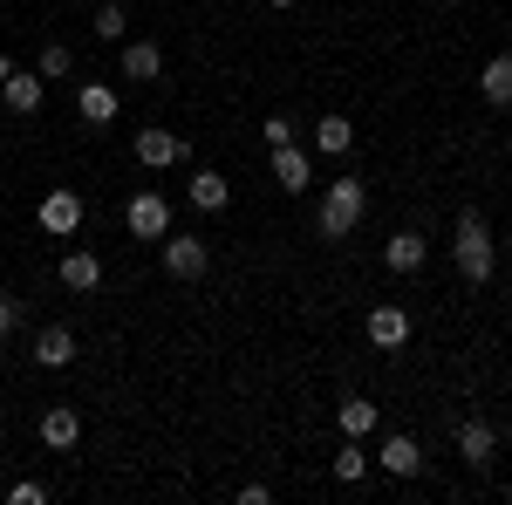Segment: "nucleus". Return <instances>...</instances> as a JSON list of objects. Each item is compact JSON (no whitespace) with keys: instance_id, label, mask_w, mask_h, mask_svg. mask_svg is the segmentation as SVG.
I'll use <instances>...</instances> for the list:
<instances>
[{"instance_id":"20e7f679","label":"nucleus","mask_w":512,"mask_h":505,"mask_svg":"<svg viewBox=\"0 0 512 505\" xmlns=\"http://www.w3.org/2000/svg\"><path fill=\"white\" fill-rule=\"evenodd\" d=\"M35 219H41V233H48V239H76L82 233V192L55 185V192L35 205Z\"/></svg>"},{"instance_id":"5701e85b","label":"nucleus","mask_w":512,"mask_h":505,"mask_svg":"<svg viewBox=\"0 0 512 505\" xmlns=\"http://www.w3.org/2000/svg\"><path fill=\"white\" fill-rule=\"evenodd\" d=\"M69 69H76V48H69V41H41L35 76H41V82H55V76H69Z\"/></svg>"},{"instance_id":"c756f323","label":"nucleus","mask_w":512,"mask_h":505,"mask_svg":"<svg viewBox=\"0 0 512 505\" xmlns=\"http://www.w3.org/2000/svg\"><path fill=\"white\" fill-rule=\"evenodd\" d=\"M506 444H512V424H506Z\"/></svg>"},{"instance_id":"f3484780","label":"nucleus","mask_w":512,"mask_h":505,"mask_svg":"<svg viewBox=\"0 0 512 505\" xmlns=\"http://www.w3.org/2000/svg\"><path fill=\"white\" fill-rule=\"evenodd\" d=\"M185 198H192V212H226V205H233V185H226L219 171H192Z\"/></svg>"},{"instance_id":"9d476101","label":"nucleus","mask_w":512,"mask_h":505,"mask_svg":"<svg viewBox=\"0 0 512 505\" xmlns=\"http://www.w3.org/2000/svg\"><path fill=\"white\" fill-rule=\"evenodd\" d=\"M55 280H62L69 294H96V287H103V260H96L89 246H69V253L55 260Z\"/></svg>"},{"instance_id":"cd10ccee","label":"nucleus","mask_w":512,"mask_h":505,"mask_svg":"<svg viewBox=\"0 0 512 505\" xmlns=\"http://www.w3.org/2000/svg\"><path fill=\"white\" fill-rule=\"evenodd\" d=\"M267 7H280V14H287V7H301V0H267Z\"/></svg>"},{"instance_id":"a211bd4d","label":"nucleus","mask_w":512,"mask_h":505,"mask_svg":"<svg viewBox=\"0 0 512 505\" xmlns=\"http://www.w3.org/2000/svg\"><path fill=\"white\" fill-rule=\"evenodd\" d=\"M383 471H390V478H417V471H424V451H417V437L390 430V437H383Z\"/></svg>"},{"instance_id":"b1692460","label":"nucleus","mask_w":512,"mask_h":505,"mask_svg":"<svg viewBox=\"0 0 512 505\" xmlns=\"http://www.w3.org/2000/svg\"><path fill=\"white\" fill-rule=\"evenodd\" d=\"M89 28H96V41H130V14H123L117 0H103V7H96V21H89Z\"/></svg>"},{"instance_id":"2eb2a0df","label":"nucleus","mask_w":512,"mask_h":505,"mask_svg":"<svg viewBox=\"0 0 512 505\" xmlns=\"http://www.w3.org/2000/svg\"><path fill=\"white\" fill-rule=\"evenodd\" d=\"M117 110H123V96L110 89V82H82L76 89V117L82 123H117Z\"/></svg>"},{"instance_id":"ddd939ff","label":"nucleus","mask_w":512,"mask_h":505,"mask_svg":"<svg viewBox=\"0 0 512 505\" xmlns=\"http://www.w3.org/2000/svg\"><path fill=\"white\" fill-rule=\"evenodd\" d=\"M424 260H431V239H424V233H410V226H403V233L383 239V267H390V273H417Z\"/></svg>"},{"instance_id":"6e6552de","label":"nucleus","mask_w":512,"mask_h":505,"mask_svg":"<svg viewBox=\"0 0 512 505\" xmlns=\"http://www.w3.org/2000/svg\"><path fill=\"white\" fill-rule=\"evenodd\" d=\"M274 157V185L287 198H301L308 185H315V151H301V144H280V151H267Z\"/></svg>"},{"instance_id":"f8f14e48","label":"nucleus","mask_w":512,"mask_h":505,"mask_svg":"<svg viewBox=\"0 0 512 505\" xmlns=\"http://www.w3.org/2000/svg\"><path fill=\"white\" fill-rule=\"evenodd\" d=\"M369 342H376L383 355L410 349V314H403V308H390V301H383V308H369Z\"/></svg>"},{"instance_id":"c85d7f7f","label":"nucleus","mask_w":512,"mask_h":505,"mask_svg":"<svg viewBox=\"0 0 512 505\" xmlns=\"http://www.w3.org/2000/svg\"><path fill=\"white\" fill-rule=\"evenodd\" d=\"M7 69H14V62H7V55H0V82H7Z\"/></svg>"},{"instance_id":"4be33fe9","label":"nucleus","mask_w":512,"mask_h":505,"mask_svg":"<svg viewBox=\"0 0 512 505\" xmlns=\"http://www.w3.org/2000/svg\"><path fill=\"white\" fill-rule=\"evenodd\" d=\"M335 478H342V485H362V478H369V451H362V437H342V451H335Z\"/></svg>"},{"instance_id":"1a4fd4ad","label":"nucleus","mask_w":512,"mask_h":505,"mask_svg":"<svg viewBox=\"0 0 512 505\" xmlns=\"http://www.w3.org/2000/svg\"><path fill=\"white\" fill-rule=\"evenodd\" d=\"M35 437L48 444V451H76V444H82L76 403H48V410H41V424H35Z\"/></svg>"},{"instance_id":"423d86ee","label":"nucleus","mask_w":512,"mask_h":505,"mask_svg":"<svg viewBox=\"0 0 512 505\" xmlns=\"http://www.w3.org/2000/svg\"><path fill=\"white\" fill-rule=\"evenodd\" d=\"M123 226H130L137 239H164V233H171V198H164V192H130Z\"/></svg>"},{"instance_id":"f257e3e1","label":"nucleus","mask_w":512,"mask_h":505,"mask_svg":"<svg viewBox=\"0 0 512 505\" xmlns=\"http://www.w3.org/2000/svg\"><path fill=\"white\" fill-rule=\"evenodd\" d=\"M362 212H369V178L342 171V178H328V192H321L315 233H321V239H349L355 226H362Z\"/></svg>"},{"instance_id":"4468645a","label":"nucleus","mask_w":512,"mask_h":505,"mask_svg":"<svg viewBox=\"0 0 512 505\" xmlns=\"http://www.w3.org/2000/svg\"><path fill=\"white\" fill-rule=\"evenodd\" d=\"M492 451H499L492 424H485V417H465V424H458V458L472 471H492Z\"/></svg>"},{"instance_id":"6ab92c4d","label":"nucleus","mask_w":512,"mask_h":505,"mask_svg":"<svg viewBox=\"0 0 512 505\" xmlns=\"http://www.w3.org/2000/svg\"><path fill=\"white\" fill-rule=\"evenodd\" d=\"M28 355H35L41 369H69V362H76V335H69V328H41Z\"/></svg>"},{"instance_id":"7ed1b4c3","label":"nucleus","mask_w":512,"mask_h":505,"mask_svg":"<svg viewBox=\"0 0 512 505\" xmlns=\"http://www.w3.org/2000/svg\"><path fill=\"white\" fill-rule=\"evenodd\" d=\"M158 260H164L171 280H185V287H192V280L212 273V239H205V233H178V226H171V233L158 239Z\"/></svg>"},{"instance_id":"9b49d317","label":"nucleus","mask_w":512,"mask_h":505,"mask_svg":"<svg viewBox=\"0 0 512 505\" xmlns=\"http://www.w3.org/2000/svg\"><path fill=\"white\" fill-rule=\"evenodd\" d=\"M41 96H48V82H41L35 69H7V82H0V110H14V117H35Z\"/></svg>"},{"instance_id":"a878e982","label":"nucleus","mask_w":512,"mask_h":505,"mask_svg":"<svg viewBox=\"0 0 512 505\" xmlns=\"http://www.w3.org/2000/svg\"><path fill=\"white\" fill-rule=\"evenodd\" d=\"M294 137H301V130H294V117H267V151H280V144H294Z\"/></svg>"},{"instance_id":"bb28decb","label":"nucleus","mask_w":512,"mask_h":505,"mask_svg":"<svg viewBox=\"0 0 512 505\" xmlns=\"http://www.w3.org/2000/svg\"><path fill=\"white\" fill-rule=\"evenodd\" d=\"M14 321H21V308H14V294H0V342L14 335Z\"/></svg>"},{"instance_id":"393cba45","label":"nucleus","mask_w":512,"mask_h":505,"mask_svg":"<svg viewBox=\"0 0 512 505\" xmlns=\"http://www.w3.org/2000/svg\"><path fill=\"white\" fill-rule=\"evenodd\" d=\"M7 505H48V485L41 478H21V485H7Z\"/></svg>"},{"instance_id":"aec40b11","label":"nucleus","mask_w":512,"mask_h":505,"mask_svg":"<svg viewBox=\"0 0 512 505\" xmlns=\"http://www.w3.org/2000/svg\"><path fill=\"white\" fill-rule=\"evenodd\" d=\"M335 424H342V437H369V430L383 424V410H376L369 396H342V403H335Z\"/></svg>"},{"instance_id":"412c9836","label":"nucleus","mask_w":512,"mask_h":505,"mask_svg":"<svg viewBox=\"0 0 512 505\" xmlns=\"http://www.w3.org/2000/svg\"><path fill=\"white\" fill-rule=\"evenodd\" d=\"M308 137H315V157H349L355 151V123L349 117H321Z\"/></svg>"},{"instance_id":"f03ea898","label":"nucleus","mask_w":512,"mask_h":505,"mask_svg":"<svg viewBox=\"0 0 512 505\" xmlns=\"http://www.w3.org/2000/svg\"><path fill=\"white\" fill-rule=\"evenodd\" d=\"M451 260H458V273H465L472 287H485V280H492V267H499V246H492V226H485V212H478V205H465V212H458Z\"/></svg>"},{"instance_id":"dca6fc26","label":"nucleus","mask_w":512,"mask_h":505,"mask_svg":"<svg viewBox=\"0 0 512 505\" xmlns=\"http://www.w3.org/2000/svg\"><path fill=\"white\" fill-rule=\"evenodd\" d=\"M478 96H485L492 110H512V48H506V55H492V62L478 69Z\"/></svg>"},{"instance_id":"39448f33","label":"nucleus","mask_w":512,"mask_h":505,"mask_svg":"<svg viewBox=\"0 0 512 505\" xmlns=\"http://www.w3.org/2000/svg\"><path fill=\"white\" fill-rule=\"evenodd\" d=\"M185 157H192V144H185L178 130H164V123L137 130V164H144V171H171V164H185Z\"/></svg>"},{"instance_id":"0eeeda50","label":"nucleus","mask_w":512,"mask_h":505,"mask_svg":"<svg viewBox=\"0 0 512 505\" xmlns=\"http://www.w3.org/2000/svg\"><path fill=\"white\" fill-rule=\"evenodd\" d=\"M117 76L123 82H144V89H151V82H164V41H123V55H117Z\"/></svg>"}]
</instances>
